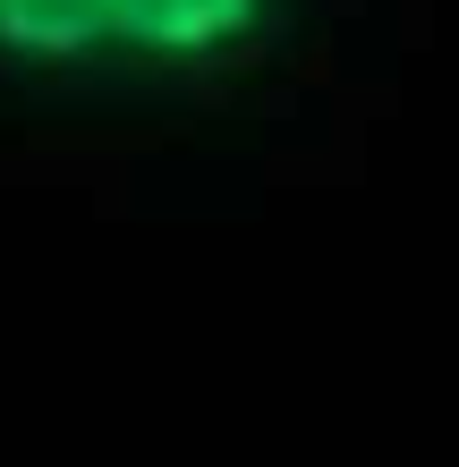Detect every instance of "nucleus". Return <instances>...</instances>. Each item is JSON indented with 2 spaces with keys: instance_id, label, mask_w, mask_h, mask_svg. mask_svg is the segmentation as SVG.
Returning <instances> with one entry per match:
<instances>
[{
  "instance_id": "f257e3e1",
  "label": "nucleus",
  "mask_w": 459,
  "mask_h": 467,
  "mask_svg": "<svg viewBox=\"0 0 459 467\" xmlns=\"http://www.w3.org/2000/svg\"><path fill=\"white\" fill-rule=\"evenodd\" d=\"M281 0H102L111 68L145 77H213L264 51Z\"/></svg>"
},
{
  "instance_id": "f03ea898",
  "label": "nucleus",
  "mask_w": 459,
  "mask_h": 467,
  "mask_svg": "<svg viewBox=\"0 0 459 467\" xmlns=\"http://www.w3.org/2000/svg\"><path fill=\"white\" fill-rule=\"evenodd\" d=\"M0 60L68 77V68H111L102 0H0Z\"/></svg>"
}]
</instances>
